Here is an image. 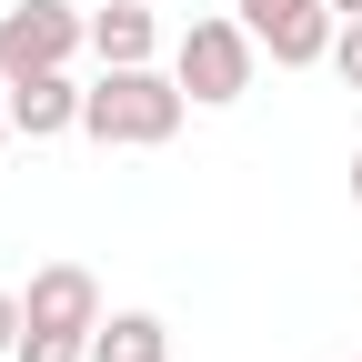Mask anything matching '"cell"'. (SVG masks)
<instances>
[{"label":"cell","mask_w":362,"mask_h":362,"mask_svg":"<svg viewBox=\"0 0 362 362\" xmlns=\"http://www.w3.org/2000/svg\"><path fill=\"white\" fill-rule=\"evenodd\" d=\"M181 111H192V90H181L171 71H151V61H131V71H101V81H90L81 131L111 141V151H161L171 131H181Z\"/></svg>","instance_id":"obj_1"},{"label":"cell","mask_w":362,"mask_h":362,"mask_svg":"<svg viewBox=\"0 0 362 362\" xmlns=\"http://www.w3.org/2000/svg\"><path fill=\"white\" fill-rule=\"evenodd\" d=\"M252 61H262V40H252V21H192L171 40V81L192 90L202 111H221V101H242L252 90Z\"/></svg>","instance_id":"obj_2"},{"label":"cell","mask_w":362,"mask_h":362,"mask_svg":"<svg viewBox=\"0 0 362 362\" xmlns=\"http://www.w3.org/2000/svg\"><path fill=\"white\" fill-rule=\"evenodd\" d=\"M90 40V21L71 0H11L0 11V81H30V71H71V51Z\"/></svg>","instance_id":"obj_3"},{"label":"cell","mask_w":362,"mask_h":362,"mask_svg":"<svg viewBox=\"0 0 362 362\" xmlns=\"http://www.w3.org/2000/svg\"><path fill=\"white\" fill-rule=\"evenodd\" d=\"M332 30H342V11H332V0H272V11H252V40H262L282 71L332 61Z\"/></svg>","instance_id":"obj_4"},{"label":"cell","mask_w":362,"mask_h":362,"mask_svg":"<svg viewBox=\"0 0 362 362\" xmlns=\"http://www.w3.org/2000/svg\"><path fill=\"white\" fill-rule=\"evenodd\" d=\"M21 312L40 332H101V282H90L81 262H40L30 292H21Z\"/></svg>","instance_id":"obj_5"},{"label":"cell","mask_w":362,"mask_h":362,"mask_svg":"<svg viewBox=\"0 0 362 362\" xmlns=\"http://www.w3.org/2000/svg\"><path fill=\"white\" fill-rule=\"evenodd\" d=\"M81 101L90 90L71 71H30V81H11V131L21 141H61V131H81Z\"/></svg>","instance_id":"obj_6"},{"label":"cell","mask_w":362,"mask_h":362,"mask_svg":"<svg viewBox=\"0 0 362 362\" xmlns=\"http://www.w3.org/2000/svg\"><path fill=\"white\" fill-rule=\"evenodd\" d=\"M90 51H101V71H131V61H151V51H161V21H151V0H111V11H90Z\"/></svg>","instance_id":"obj_7"},{"label":"cell","mask_w":362,"mask_h":362,"mask_svg":"<svg viewBox=\"0 0 362 362\" xmlns=\"http://www.w3.org/2000/svg\"><path fill=\"white\" fill-rule=\"evenodd\" d=\"M90 362H171L161 312H111V322L90 332Z\"/></svg>","instance_id":"obj_8"},{"label":"cell","mask_w":362,"mask_h":362,"mask_svg":"<svg viewBox=\"0 0 362 362\" xmlns=\"http://www.w3.org/2000/svg\"><path fill=\"white\" fill-rule=\"evenodd\" d=\"M11 362H90V332H40V322H30Z\"/></svg>","instance_id":"obj_9"},{"label":"cell","mask_w":362,"mask_h":362,"mask_svg":"<svg viewBox=\"0 0 362 362\" xmlns=\"http://www.w3.org/2000/svg\"><path fill=\"white\" fill-rule=\"evenodd\" d=\"M332 71H342V90H362V21L332 30Z\"/></svg>","instance_id":"obj_10"},{"label":"cell","mask_w":362,"mask_h":362,"mask_svg":"<svg viewBox=\"0 0 362 362\" xmlns=\"http://www.w3.org/2000/svg\"><path fill=\"white\" fill-rule=\"evenodd\" d=\"M21 332H30V312H21V292H0V362L21 352Z\"/></svg>","instance_id":"obj_11"},{"label":"cell","mask_w":362,"mask_h":362,"mask_svg":"<svg viewBox=\"0 0 362 362\" xmlns=\"http://www.w3.org/2000/svg\"><path fill=\"white\" fill-rule=\"evenodd\" d=\"M0 141H11V81H0Z\"/></svg>","instance_id":"obj_12"},{"label":"cell","mask_w":362,"mask_h":362,"mask_svg":"<svg viewBox=\"0 0 362 362\" xmlns=\"http://www.w3.org/2000/svg\"><path fill=\"white\" fill-rule=\"evenodd\" d=\"M232 11H242V21H252V11H272V0H232Z\"/></svg>","instance_id":"obj_13"},{"label":"cell","mask_w":362,"mask_h":362,"mask_svg":"<svg viewBox=\"0 0 362 362\" xmlns=\"http://www.w3.org/2000/svg\"><path fill=\"white\" fill-rule=\"evenodd\" d=\"M332 11H342V21H362V0H332Z\"/></svg>","instance_id":"obj_14"},{"label":"cell","mask_w":362,"mask_h":362,"mask_svg":"<svg viewBox=\"0 0 362 362\" xmlns=\"http://www.w3.org/2000/svg\"><path fill=\"white\" fill-rule=\"evenodd\" d=\"M352 202H362V151H352Z\"/></svg>","instance_id":"obj_15"}]
</instances>
